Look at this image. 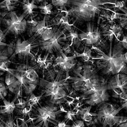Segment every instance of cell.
<instances>
[{"label": "cell", "instance_id": "6da1fadb", "mask_svg": "<svg viewBox=\"0 0 127 127\" xmlns=\"http://www.w3.org/2000/svg\"><path fill=\"white\" fill-rule=\"evenodd\" d=\"M109 50L105 53L97 46H92V50L97 52L98 56L92 57V59L97 61L95 62L97 71H100L102 74L107 76H112L120 73L127 75V52L121 43L118 40H114V45L113 42L109 43Z\"/></svg>", "mask_w": 127, "mask_h": 127}, {"label": "cell", "instance_id": "7a4b0ae2", "mask_svg": "<svg viewBox=\"0 0 127 127\" xmlns=\"http://www.w3.org/2000/svg\"><path fill=\"white\" fill-rule=\"evenodd\" d=\"M95 68L90 65H85L81 72L76 74V77L68 76L67 79L73 81V87L76 90L83 92L84 96H89L95 92L102 85L106 83L103 78L97 74Z\"/></svg>", "mask_w": 127, "mask_h": 127}, {"label": "cell", "instance_id": "3957f363", "mask_svg": "<svg viewBox=\"0 0 127 127\" xmlns=\"http://www.w3.org/2000/svg\"><path fill=\"white\" fill-rule=\"evenodd\" d=\"M102 0H69L68 4L71 7L65 10L69 16L71 15L76 20L90 22L103 10Z\"/></svg>", "mask_w": 127, "mask_h": 127}, {"label": "cell", "instance_id": "277c9868", "mask_svg": "<svg viewBox=\"0 0 127 127\" xmlns=\"http://www.w3.org/2000/svg\"><path fill=\"white\" fill-rule=\"evenodd\" d=\"M49 78L50 80L41 78L39 80L38 84L43 89V94L45 96H49L51 97L52 100H58L62 99L67 96V92L65 88L67 87L68 83L66 81L68 78V73H67L66 78L63 76V72L58 71L55 72L54 71H50L48 72Z\"/></svg>", "mask_w": 127, "mask_h": 127}, {"label": "cell", "instance_id": "5b68a950", "mask_svg": "<svg viewBox=\"0 0 127 127\" xmlns=\"http://www.w3.org/2000/svg\"><path fill=\"white\" fill-rule=\"evenodd\" d=\"M62 113L63 111L58 109L54 103H46L35 109L36 117L32 120H34L33 124L36 127H49L50 123L57 125L58 123L57 117Z\"/></svg>", "mask_w": 127, "mask_h": 127}, {"label": "cell", "instance_id": "8992f818", "mask_svg": "<svg viewBox=\"0 0 127 127\" xmlns=\"http://www.w3.org/2000/svg\"><path fill=\"white\" fill-rule=\"evenodd\" d=\"M121 110L120 107H118L117 105L111 103L104 102L100 104L96 113L98 123L102 125V127H104L107 126L113 127L116 125H118L127 121V118L117 116Z\"/></svg>", "mask_w": 127, "mask_h": 127}, {"label": "cell", "instance_id": "52a82bcc", "mask_svg": "<svg viewBox=\"0 0 127 127\" xmlns=\"http://www.w3.org/2000/svg\"><path fill=\"white\" fill-rule=\"evenodd\" d=\"M26 18V15L24 13L19 15L15 11L10 12L4 17L2 22L5 28V30L3 31L5 36L8 33L19 36L24 32L28 28Z\"/></svg>", "mask_w": 127, "mask_h": 127}, {"label": "cell", "instance_id": "ba28073f", "mask_svg": "<svg viewBox=\"0 0 127 127\" xmlns=\"http://www.w3.org/2000/svg\"><path fill=\"white\" fill-rule=\"evenodd\" d=\"M67 31L64 28H55V33L50 39L46 41L37 42V46H39L41 50L45 51L46 54H54V53H60L62 51V45L64 41L66 40L67 36L65 32Z\"/></svg>", "mask_w": 127, "mask_h": 127}, {"label": "cell", "instance_id": "9c48e42d", "mask_svg": "<svg viewBox=\"0 0 127 127\" xmlns=\"http://www.w3.org/2000/svg\"><path fill=\"white\" fill-rule=\"evenodd\" d=\"M37 43L35 42V38H31L26 40L18 39L15 42V51L10 59L17 56L20 61H28L29 59H35V56L31 53L32 48L37 47Z\"/></svg>", "mask_w": 127, "mask_h": 127}, {"label": "cell", "instance_id": "30bf717a", "mask_svg": "<svg viewBox=\"0 0 127 127\" xmlns=\"http://www.w3.org/2000/svg\"><path fill=\"white\" fill-rule=\"evenodd\" d=\"M106 87L108 90H112L113 97L121 98L127 94V75L120 73L112 76L107 82Z\"/></svg>", "mask_w": 127, "mask_h": 127}, {"label": "cell", "instance_id": "8fae6325", "mask_svg": "<svg viewBox=\"0 0 127 127\" xmlns=\"http://www.w3.org/2000/svg\"><path fill=\"white\" fill-rule=\"evenodd\" d=\"M79 37L81 42H84L87 46L97 45L101 40V29L92 22H88L87 24L86 31H81V33L79 34Z\"/></svg>", "mask_w": 127, "mask_h": 127}, {"label": "cell", "instance_id": "7c38bea8", "mask_svg": "<svg viewBox=\"0 0 127 127\" xmlns=\"http://www.w3.org/2000/svg\"><path fill=\"white\" fill-rule=\"evenodd\" d=\"M106 84L107 83L102 85L95 92L90 95L86 98L85 104L92 107L94 105L102 104L108 101L109 100V94L106 87Z\"/></svg>", "mask_w": 127, "mask_h": 127}, {"label": "cell", "instance_id": "4fadbf2b", "mask_svg": "<svg viewBox=\"0 0 127 127\" xmlns=\"http://www.w3.org/2000/svg\"><path fill=\"white\" fill-rule=\"evenodd\" d=\"M102 36H106L109 40V43H112L114 38L119 41V38L121 36H123V28L120 24H117L115 22H111L109 24L102 25Z\"/></svg>", "mask_w": 127, "mask_h": 127}, {"label": "cell", "instance_id": "5bb4252c", "mask_svg": "<svg viewBox=\"0 0 127 127\" xmlns=\"http://www.w3.org/2000/svg\"><path fill=\"white\" fill-rule=\"evenodd\" d=\"M13 69L15 71L22 73L30 83L36 84H38L39 83V78L38 73L35 71L34 68L28 64H20L16 69Z\"/></svg>", "mask_w": 127, "mask_h": 127}, {"label": "cell", "instance_id": "9a60e30c", "mask_svg": "<svg viewBox=\"0 0 127 127\" xmlns=\"http://www.w3.org/2000/svg\"><path fill=\"white\" fill-rule=\"evenodd\" d=\"M4 84L6 88L10 92L15 94L18 97L21 96L22 91V88L21 84L20 83L15 77L12 74L7 72L4 77Z\"/></svg>", "mask_w": 127, "mask_h": 127}, {"label": "cell", "instance_id": "2e32d148", "mask_svg": "<svg viewBox=\"0 0 127 127\" xmlns=\"http://www.w3.org/2000/svg\"><path fill=\"white\" fill-rule=\"evenodd\" d=\"M54 62H55L54 66H59V69L62 72H66V73H68L71 70L73 69L75 65H76V61H75V59L69 61H64L61 54L55 59Z\"/></svg>", "mask_w": 127, "mask_h": 127}, {"label": "cell", "instance_id": "e0dca14e", "mask_svg": "<svg viewBox=\"0 0 127 127\" xmlns=\"http://www.w3.org/2000/svg\"><path fill=\"white\" fill-rule=\"evenodd\" d=\"M19 97L17 95H15V98L12 102H10L9 100H6V98H3V101L4 103L3 105H0L1 109H0V114L2 115H12L13 114L15 109L16 108L15 106V101L18 99Z\"/></svg>", "mask_w": 127, "mask_h": 127}, {"label": "cell", "instance_id": "ac0fdd59", "mask_svg": "<svg viewBox=\"0 0 127 127\" xmlns=\"http://www.w3.org/2000/svg\"><path fill=\"white\" fill-rule=\"evenodd\" d=\"M21 3L22 6V10H23V13L26 15V17L32 15L34 13H36L34 12V10L38 8V5H36L35 0H32L30 1L29 0H23Z\"/></svg>", "mask_w": 127, "mask_h": 127}, {"label": "cell", "instance_id": "d6986e66", "mask_svg": "<svg viewBox=\"0 0 127 127\" xmlns=\"http://www.w3.org/2000/svg\"><path fill=\"white\" fill-rule=\"evenodd\" d=\"M91 108L92 106H88L81 109L78 111V114L85 123L91 122L94 117L96 116V113H92L90 112Z\"/></svg>", "mask_w": 127, "mask_h": 127}, {"label": "cell", "instance_id": "ffe728a7", "mask_svg": "<svg viewBox=\"0 0 127 127\" xmlns=\"http://www.w3.org/2000/svg\"><path fill=\"white\" fill-rule=\"evenodd\" d=\"M66 36L67 38H69L71 39V44L69 45L70 46H73L76 49L79 48L82 42L79 37V33L76 31L74 30L73 29L68 31V35Z\"/></svg>", "mask_w": 127, "mask_h": 127}, {"label": "cell", "instance_id": "44dd1931", "mask_svg": "<svg viewBox=\"0 0 127 127\" xmlns=\"http://www.w3.org/2000/svg\"><path fill=\"white\" fill-rule=\"evenodd\" d=\"M48 56H49V54H46L43 57H41V55H39L36 59L35 58L36 64H37V67H39L42 68L43 69L49 67L50 65H51L52 62V61L48 59Z\"/></svg>", "mask_w": 127, "mask_h": 127}, {"label": "cell", "instance_id": "7402d4cb", "mask_svg": "<svg viewBox=\"0 0 127 127\" xmlns=\"http://www.w3.org/2000/svg\"><path fill=\"white\" fill-rule=\"evenodd\" d=\"M92 50L88 46H85L84 50L82 53H76V57H81L82 58L85 62H88L90 61V59L92 58Z\"/></svg>", "mask_w": 127, "mask_h": 127}, {"label": "cell", "instance_id": "603a6c76", "mask_svg": "<svg viewBox=\"0 0 127 127\" xmlns=\"http://www.w3.org/2000/svg\"><path fill=\"white\" fill-rule=\"evenodd\" d=\"M55 28H48L45 29L41 36H40V38L39 39V41H46L50 39L52 36H54L55 33Z\"/></svg>", "mask_w": 127, "mask_h": 127}, {"label": "cell", "instance_id": "cb8c5ba5", "mask_svg": "<svg viewBox=\"0 0 127 127\" xmlns=\"http://www.w3.org/2000/svg\"><path fill=\"white\" fill-rule=\"evenodd\" d=\"M43 5L38 6V9H39L41 10V13L46 16L52 14L53 5L51 3H47L46 1L43 2Z\"/></svg>", "mask_w": 127, "mask_h": 127}, {"label": "cell", "instance_id": "d4e9b609", "mask_svg": "<svg viewBox=\"0 0 127 127\" xmlns=\"http://www.w3.org/2000/svg\"><path fill=\"white\" fill-rule=\"evenodd\" d=\"M119 10L124 12V13H121V16H120V25L122 28H127V9L121 8H120Z\"/></svg>", "mask_w": 127, "mask_h": 127}, {"label": "cell", "instance_id": "484cf974", "mask_svg": "<svg viewBox=\"0 0 127 127\" xmlns=\"http://www.w3.org/2000/svg\"><path fill=\"white\" fill-rule=\"evenodd\" d=\"M42 95L40 96H36L34 94H32L30 95L29 98L28 100V105L30 107H32L34 105L38 104L39 101L40 100L41 98Z\"/></svg>", "mask_w": 127, "mask_h": 127}, {"label": "cell", "instance_id": "4316f807", "mask_svg": "<svg viewBox=\"0 0 127 127\" xmlns=\"http://www.w3.org/2000/svg\"><path fill=\"white\" fill-rule=\"evenodd\" d=\"M69 3V0H51V4L53 6L60 7V8H65Z\"/></svg>", "mask_w": 127, "mask_h": 127}, {"label": "cell", "instance_id": "83f0119b", "mask_svg": "<svg viewBox=\"0 0 127 127\" xmlns=\"http://www.w3.org/2000/svg\"><path fill=\"white\" fill-rule=\"evenodd\" d=\"M27 105H28V102L22 98H18L17 102L15 103L16 107L19 109H23L25 107H26Z\"/></svg>", "mask_w": 127, "mask_h": 127}, {"label": "cell", "instance_id": "f1b7e54d", "mask_svg": "<svg viewBox=\"0 0 127 127\" xmlns=\"http://www.w3.org/2000/svg\"><path fill=\"white\" fill-rule=\"evenodd\" d=\"M5 34H4V32L0 29V53L1 52L3 48H2V47L4 48V46H6L8 45L7 43H5L4 42H3V40L5 38Z\"/></svg>", "mask_w": 127, "mask_h": 127}, {"label": "cell", "instance_id": "f546056e", "mask_svg": "<svg viewBox=\"0 0 127 127\" xmlns=\"http://www.w3.org/2000/svg\"><path fill=\"white\" fill-rule=\"evenodd\" d=\"M76 114L72 112V111H67L66 112L65 117H64V120L65 121H74L76 120Z\"/></svg>", "mask_w": 127, "mask_h": 127}, {"label": "cell", "instance_id": "4dcf8cb0", "mask_svg": "<svg viewBox=\"0 0 127 127\" xmlns=\"http://www.w3.org/2000/svg\"><path fill=\"white\" fill-rule=\"evenodd\" d=\"M0 94H2L4 97H6L8 94V90L6 85L3 82H0Z\"/></svg>", "mask_w": 127, "mask_h": 127}, {"label": "cell", "instance_id": "1f68e13d", "mask_svg": "<svg viewBox=\"0 0 127 127\" xmlns=\"http://www.w3.org/2000/svg\"><path fill=\"white\" fill-rule=\"evenodd\" d=\"M71 127H85V123L83 120H77L74 121Z\"/></svg>", "mask_w": 127, "mask_h": 127}, {"label": "cell", "instance_id": "d6a6232c", "mask_svg": "<svg viewBox=\"0 0 127 127\" xmlns=\"http://www.w3.org/2000/svg\"><path fill=\"white\" fill-rule=\"evenodd\" d=\"M121 106L120 107L121 109H125L127 111V94L123 95L121 98Z\"/></svg>", "mask_w": 127, "mask_h": 127}, {"label": "cell", "instance_id": "836d02e7", "mask_svg": "<svg viewBox=\"0 0 127 127\" xmlns=\"http://www.w3.org/2000/svg\"><path fill=\"white\" fill-rule=\"evenodd\" d=\"M125 50H127V34L123 35L122 40H119Z\"/></svg>", "mask_w": 127, "mask_h": 127}, {"label": "cell", "instance_id": "e575fe53", "mask_svg": "<svg viewBox=\"0 0 127 127\" xmlns=\"http://www.w3.org/2000/svg\"><path fill=\"white\" fill-rule=\"evenodd\" d=\"M57 127H71V126L67 125L66 121L64 120V121H61V122H58L56 125Z\"/></svg>", "mask_w": 127, "mask_h": 127}, {"label": "cell", "instance_id": "d590c367", "mask_svg": "<svg viewBox=\"0 0 127 127\" xmlns=\"http://www.w3.org/2000/svg\"><path fill=\"white\" fill-rule=\"evenodd\" d=\"M127 121H124V122H123V123H121L120 124L118 125V127H127Z\"/></svg>", "mask_w": 127, "mask_h": 127}, {"label": "cell", "instance_id": "8d00e7d4", "mask_svg": "<svg viewBox=\"0 0 127 127\" xmlns=\"http://www.w3.org/2000/svg\"><path fill=\"white\" fill-rule=\"evenodd\" d=\"M19 127H28V126L27 125V123H26V122H25V121H23L22 122V124H21V125L19 126Z\"/></svg>", "mask_w": 127, "mask_h": 127}, {"label": "cell", "instance_id": "74e56055", "mask_svg": "<svg viewBox=\"0 0 127 127\" xmlns=\"http://www.w3.org/2000/svg\"><path fill=\"white\" fill-rule=\"evenodd\" d=\"M46 0H35V2L36 3H39L41 2H45Z\"/></svg>", "mask_w": 127, "mask_h": 127}, {"label": "cell", "instance_id": "f35d334b", "mask_svg": "<svg viewBox=\"0 0 127 127\" xmlns=\"http://www.w3.org/2000/svg\"><path fill=\"white\" fill-rule=\"evenodd\" d=\"M0 127H5L4 123H3V121H0Z\"/></svg>", "mask_w": 127, "mask_h": 127}, {"label": "cell", "instance_id": "ab89813d", "mask_svg": "<svg viewBox=\"0 0 127 127\" xmlns=\"http://www.w3.org/2000/svg\"><path fill=\"white\" fill-rule=\"evenodd\" d=\"M92 127H96V126H95V125H94L92 126Z\"/></svg>", "mask_w": 127, "mask_h": 127}]
</instances>
